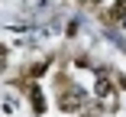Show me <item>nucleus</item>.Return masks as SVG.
<instances>
[{
    "instance_id": "obj_1",
    "label": "nucleus",
    "mask_w": 126,
    "mask_h": 117,
    "mask_svg": "<svg viewBox=\"0 0 126 117\" xmlns=\"http://www.w3.org/2000/svg\"><path fill=\"white\" fill-rule=\"evenodd\" d=\"M81 104H84V94H81V91H74V94H65V98H62V107H65V111L81 107Z\"/></svg>"
},
{
    "instance_id": "obj_2",
    "label": "nucleus",
    "mask_w": 126,
    "mask_h": 117,
    "mask_svg": "<svg viewBox=\"0 0 126 117\" xmlns=\"http://www.w3.org/2000/svg\"><path fill=\"white\" fill-rule=\"evenodd\" d=\"M0 59H3V49H0Z\"/></svg>"
}]
</instances>
